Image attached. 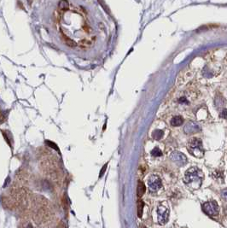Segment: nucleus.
<instances>
[{
	"mask_svg": "<svg viewBox=\"0 0 227 228\" xmlns=\"http://www.w3.org/2000/svg\"><path fill=\"white\" fill-rule=\"evenodd\" d=\"M202 179H203L202 172L199 168L193 167L186 171L184 181L190 189L196 190L199 189L202 186Z\"/></svg>",
	"mask_w": 227,
	"mask_h": 228,
	"instance_id": "obj_1",
	"label": "nucleus"
},
{
	"mask_svg": "<svg viewBox=\"0 0 227 228\" xmlns=\"http://www.w3.org/2000/svg\"><path fill=\"white\" fill-rule=\"evenodd\" d=\"M188 150L190 154L196 157H202L204 155L203 147H202V143L200 138H191L188 143Z\"/></svg>",
	"mask_w": 227,
	"mask_h": 228,
	"instance_id": "obj_2",
	"label": "nucleus"
},
{
	"mask_svg": "<svg viewBox=\"0 0 227 228\" xmlns=\"http://www.w3.org/2000/svg\"><path fill=\"white\" fill-rule=\"evenodd\" d=\"M204 213L209 216H217L219 213V207L215 201H209L202 205Z\"/></svg>",
	"mask_w": 227,
	"mask_h": 228,
	"instance_id": "obj_3",
	"label": "nucleus"
},
{
	"mask_svg": "<svg viewBox=\"0 0 227 228\" xmlns=\"http://www.w3.org/2000/svg\"><path fill=\"white\" fill-rule=\"evenodd\" d=\"M169 218V209L164 205H160L157 209V220L160 225L166 224Z\"/></svg>",
	"mask_w": 227,
	"mask_h": 228,
	"instance_id": "obj_4",
	"label": "nucleus"
},
{
	"mask_svg": "<svg viewBox=\"0 0 227 228\" xmlns=\"http://www.w3.org/2000/svg\"><path fill=\"white\" fill-rule=\"evenodd\" d=\"M162 184L161 179L157 175H151L148 180V186L150 192H156L161 189Z\"/></svg>",
	"mask_w": 227,
	"mask_h": 228,
	"instance_id": "obj_5",
	"label": "nucleus"
},
{
	"mask_svg": "<svg viewBox=\"0 0 227 228\" xmlns=\"http://www.w3.org/2000/svg\"><path fill=\"white\" fill-rule=\"evenodd\" d=\"M170 158L178 166H184L185 164L187 163V157L185 154H183L181 152H173L170 156Z\"/></svg>",
	"mask_w": 227,
	"mask_h": 228,
	"instance_id": "obj_6",
	"label": "nucleus"
},
{
	"mask_svg": "<svg viewBox=\"0 0 227 228\" xmlns=\"http://www.w3.org/2000/svg\"><path fill=\"white\" fill-rule=\"evenodd\" d=\"M184 131L187 134L196 133L200 131V126L197 125L196 123H195V122H189L188 124L185 126Z\"/></svg>",
	"mask_w": 227,
	"mask_h": 228,
	"instance_id": "obj_7",
	"label": "nucleus"
},
{
	"mask_svg": "<svg viewBox=\"0 0 227 228\" xmlns=\"http://www.w3.org/2000/svg\"><path fill=\"white\" fill-rule=\"evenodd\" d=\"M96 39V37H92V38H89V39H81L79 42V46L80 47L81 49H88L91 46H92L93 43L95 42Z\"/></svg>",
	"mask_w": 227,
	"mask_h": 228,
	"instance_id": "obj_8",
	"label": "nucleus"
},
{
	"mask_svg": "<svg viewBox=\"0 0 227 228\" xmlns=\"http://www.w3.org/2000/svg\"><path fill=\"white\" fill-rule=\"evenodd\" d=\"M184 123V119L180 115H176L173 116L171 120V125L173 126H179Z\"/></svg>",
	"mask_w": 227,
	"mask_h": 228,
	"instance_id": "obj_9",
	"label": "nucleus"
},
{
	"mask_svg": "<svg viewBox=\"0 0 227 228\" xmlns=\"http://www.w3.org/2000/svg\"><path fill=\"white\" fill-rule=\"evenodd\" d=\"M58 8L62 11H66L69 9V3L68 0H61L58 4Z\"/></svg>",
	"mask_w": 227,
	"mask_h": 228,
	"instance_id": "obj_10",
	"label": "nucleus"
},
{
	"mask_svg": "<svg viewBox=\"0 0 227 228\" xmlns=\"http://www.w3.org/2000/svg\"><path fill=\"white\" fill-rule=\"evenodd\" d=\"M163 134H164V133H163L162 130L156 129L155 130L154 132H153V133H152V137H153V138L155 139V140H160V139L163 137Z\"/></svg>",
	"mask_w": 227,
	"mask_h": 228,
	"instance_id": "obj_11",
	"label": "nucleus"
},
{
	"mask_svg": "<svg viewBox=\"0 0 227 228\" xmlns=\"http://www.w3.org/2000/svg\"><path fill=\"white\" fill-rule=\"evenodd\" d=\"M145 192V186L144 184L142 181H139V184H138V196L139 198L142 197L143 193Z\"/></svg>",
	"mask_w": 227,
	"mask_h": 228,
	"instance_id": "obj_12",
	"label": "nucleus"
},
{
	"mask_svg": "<svg viewBox=\"0 0 227 228\" xmlns=\"http://www.w3.org/2000/svg\"><path fill=\"white\" fill-rule=\"evenodd\" d=\"M143 202L142 200H139L138 202V215L139 217H141L143 214Z\"/></svg>",
	"mask_w": 227,
	"mask_h": 228,
	"instance_id": "obj_13",
	"label": "nucleus"
},
{
	"mask_svg": "<svg viewBox=\"0 0 227 228\" xmlns=\"http://www.w3.org/2000/svg\"><path fill=\"white\" fill-rule=\"evenodd\" d=\"M63 39H64V41L67 44V46H70V47H75L76 46V43H74V41H73L72 39H70L69 38H68L65 34H63Z\"/></svg>",
	"mask_w": 227,
	"mask_h": 228,
	"instance_id": "obj_14",
	"label": "nucleus"
},
{
	"mask_svg": "<svg viewBox=\"0 0 227 228\" xmlns=\"http://www.w3.org/2000/svg\"><path fill=\"white\" fill-rule=\"evenodd\" d=\"M151 155L153 156H155V157H157V156H161L162 155V150H160L159 148H155L153 149L152 150H151Z\"/></svg>",
	"mask_w": 227,
	"mask_h": 228,
	"instance_id": "obj_15",
	"label": "nucleus"
},
{
	"mask_svg": "<svg viewBox=\"0 0 227 228\" xmlns=\"http://www.w3.org/2000/svg\"><path fill=\"white\" fill-rule=\"evenodd\" d=\"M220 117L224 118V119H226L227 118V109H224L221 114H220Z\"/></svg>",
	"mask_w": 227,
	"mask_h": 228,
	"instance_id": "obj_16",
	"label": "nucleus"
},
{
	"mask_svg": "<svg viewBox=\"0 0 227 228\" xmlns=\"http://www.w3.org/2000/svg\"><path fill=\"white\" fill-rule=\"evenodd\" d=\"M46 144H48V145H50V147H52V148L55 149V150H58L57 147V145H54L53 143H51V142H50V141H46Z\"/></svg>",
	"mask_w": 227,
	"mask_h": 228,
	"instance_id": "obj_17",
	"label": "nucleus"
},
{
	"mask_svg": "<svg viewBox=\"0 0 227 228\" xmlns=\"http://www.w3.org/2000/svg\"><path fill=\"white\" fill-rule=\"evenodd\" d=\"M221 195H222V197H223L225 200H227V189L222 190V191H221Z\"/></svg>",
	"mask_w": 227,
	"mask_h": 228,
	"instance_id": "obj_18",
	"label": "nucleus"
},
{
	"mask_svg": "<svg viewBox=\"0 0 227 228\" xmlns=\"http://www.w3.org/2000/svg\"><path fill=\"white\" fill-rule=\"evenodd\" d=\"M106 168H107V164H106V165H104V168H102V170H101V172H100V177H102V176L104 174V172H105V170H106Z\"/></svg>",
	"mask_w": 227,
	"mask_h": 228,
	"instance_id": "obj_19",
	"label": "nucleus"
},
{
	"mask_svg": "<svg viewBox=\"0 0 227 228\" xmlns=\"http://www.w3.org/2000/svg\"><path fill=\"white\" fill-rule=\"evenodd\" d=\"M83 29L86 32V33H89V32H91V28L90 27H88L87 25H85L84 27H83Z\"/></svg>",
	"mask_w": 227,
	"mask_h": 228,
	"instance_id": "obj_20",
	"label": "nucleus"
},
{
	"mask_svg": "<svg viewBox=\"0 0 227 228\" xmlns=\"http://www.w3.org/2000/svg\"><path fill=\"white\" fill-rule=\"evenodd\" d=\"M26 228H34V227H33V226H32L31 224H29Z\"/></svg>",
	"mask_w": 227,
	"mask_h": 228,
	"instance_id": "obj_21",
	"label": "nucleus"
},
{
	"mask_svg": "<svg viewBox=\"0 0 227 228\" xmlns=\"http://www.w3.org/2000/svg\"><path fill=\"white\" fill-rule=\"evenodd\" d=\"M141 228H147V227H145V226H143V227H141Z\"/></svg>",
	"mask_w": 227,
	"mask_h": 228,
	"instance_id": "obj_22",
	"label": "nucleus"
}]
</instances>
